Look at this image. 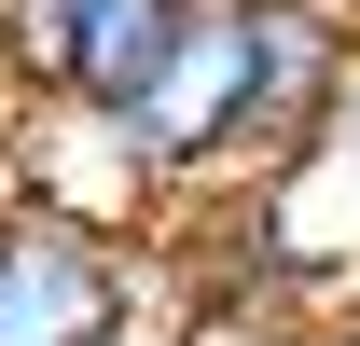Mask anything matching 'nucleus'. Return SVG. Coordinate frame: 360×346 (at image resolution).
Instances as JSON below:
<instances>
[{
    "mask_svg": "<svg viewBox=\"0 0 360 346\" xmlns=\"http://www.w3.org/2000/svg\"><path fill=\"white\" fill-rule=\"evenodd\" d=\"M347 70H360V28L333 0H194L180 56L153 70V97L111 139H125L153 208H208V194H250V180L305 167Z\"/></svg>",
    "mask_w": 360,
    "mask_h": 346,
    "instance_id": "f257e3e1",
    "label": "nucleus"
},
{
    "mask_svg": "<svg viewBox=\"0 0 360 346\" xmlns=\"http://www.w3.org/2000/svg\"><path fill=\"white\" fill-rule=\"evenodd\" d=\"M194 0H0V97L14 111H70V125H125L153 70L180 56Z\"/></svg>",
    "mask_w": 360,
    "mask_h": 346,
    "instance_id": "f03ea898",
    "label": "nucleus"
},
{
    "mask_svg": "<svg viewBox=\"0 0 360 346\" xmlns=\"http://www.w3.org/2000/svg\"><path fill=\"white\" fill-rule=\"evenodd\" d=\"M0 346H139V236L0 194Z\"/></svg>",
    "mask_w": 360,
    "mask_h": 346,
    "instance_id": "7ed1b4c3",
    "label": "nucleus"
},
{
    "mask_svg": "<svg viewBox=\"0 0 360 346\" xmlns=\"http://www.w3.org/2000/svg\"><path fill=\"white\" fill-rule=\"evenodd\" d=\"M319 167L360 180V70H347V97H333V125H319Z\"/></svg>",
    "mask_w": 360,
    "mask_h": 346,
    "instance_id": "20e7f679",
    "label": "nucleus"
},
{
    "mask_svg": "<svg viewBox=\"0 0 360 346\" xmlns=\"http://www.w3.org/2000/svg\"><path fill=\"white\" fill-rule=\"evenodd\" d=\"M305 346H360V291H347V305H319V319H305Z\"/></svg>",
    "mask_w": 360,
    "mask_h": 346,
    "instance_id": "39448f33",
    "label": "nucleus"
},
{
    "mask_svg": "<svg viewBox=\"0 0 360 346\" xmlns=\"http://www.w3.org/2000/svg\"><path fill=\"white\" fill-rule=\"evenodd\" d=\"M333 14H347V28H360V0H333Z\"/></svg>",
    "mask_w": 360,
    "mask_h": 346,
    "instance_id": "423d86ee",
    "label": "nucleus"
}]
</instances>
